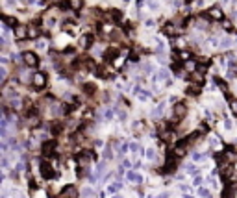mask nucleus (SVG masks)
<instances>
[{"label": "nucleus", "mask_w": 237, "mask_h": 198, "mask_svg": "<svg viewBox=\"0 0 237 198\" xmlns=\"http://www.w3.org/2000/svg\"><path fill=\"white\" fill-rule=\"evenodd\" d=\"M46 82H48V76H46V72H35V74L32 76V87H34L35 91L44 89Z\"/></svg>", "instance_id": "f257e3e1"}, {"label": "nucleus", "mask_w": 237, "mask_h": 198, "mask_svg": "<svg viewBox=\"0 0 237 198\" xmlns=\"http://www.w3.org/2000/svg\"><path fill=\"white\" fill-rule=\"evenodd\" d=\"M202 17H204L206 20H207V19H211V20H221V23L226 19V17H224V13H222V9H221L219 6H213V8H209L206 13H202Z\"/></svg>", "instance_id": "f03ea898"}, {"label": "nucleus", "mask_w": 237, "mask_h": 198, "mask_svg": "<svg viewBox=\"0 0 237 198\" xmlns=\"http://www.w3.org/2000/svg\"><path fill=\"white\" fill-rule=\"evenodd\" d=\"M39 172H41V176H43L44 180H52V178H56L54 165H52V163H48V161H43V163L39 165Z\"/></svg>", "instance_id": "7ed1b4c3"}, {"label": "nucleus", "mask_w": 237, "mask_h": 198, "mask_svg": "<svg viewBox=\"0 0 237 198\" xmlns=\"http://www.w3.org/2000/svg\"><path fill=\"white\" fill-rule=\"evenodd\" d=\"M56 148H58V139H46L41 146V152H43L44 158H52Z\"/></svg>", "instance_id": "20e7f679"}, {"label": "nucleus", "mask_w": 237, "mask_h": 198, "mask_svg": "<svg viewBox=\"0 0 237 198\" xmlns=\"http://www.w3.org/2000/svg\"><path fill=\"white\" fill-rule=\"evenodd\" d=\"M187 111H189V107H187V104H185V102H176V104H174V107H172L174 120H178V122H180L182 119H185Z\"/></svg>", "instance_id": "39448f33"}, {"label": "nucleus", "mask_w": 237, "mask_h": 198, "mask_svg": "<svg viewBox=\"0 0 237 198\" xmlns=\"http://www.w3.org/2000/svg\"><path fill=\"white\" fill-rule=\"evenodd\" d=\"M20 56H22V61H24V65H26V67H32V69H35L37 65H39V57H37V54H35V52H30V50H26V52H22Z\"/></svg>", "instance_id": "423d86ee"}, {"label": "nucleus", "mask_w": 237, "mask_h": 198, "mask_svg": "<svg viewBox=\"0 0 237 198\" xmlns=\"http://www.w3.org/2000/svg\"><path fill=\"white\" fill-rule=\"evenodd\" d=\"M93 43H94V35H93V33H85V35H82V37L78 39V48L87 50V48L93 47Z\"/></svg>", "instance_id": "0eeeda50"}, {"label": "nucleus", "mask_w": 237, "mask_h": 198, "mask_svg": "<svg viewBox=\"0 0 237 198\" xmlns=\"http://www.w3.org/2000/svg\"><path fill=\"white\" fill-rule=\"evenodd\" d=\"M76 196H78V189L73 183H69V185H65L61 189V193H59L58 198H76Z\"/></svg>", "instance_id": "6e6552de"}, {"label": "nucleus", "mask_w": 237, "mask_h": 198, "mask_svg": "<svg viewBox=\"0 0 237 198\" xmlns=\"http://www.w3.org/2000/svg\"><path fill=\"white\" fill-rule=\"evenodd\" d=\"M26 37H30V26L20 24V26L15 28V39H17V41H24Z\"/></svg>", "instance_id": "1a4fd4ad"}, {"label": "nucleus", "mask_w": 237, "mask_h": 198, "mask_svg": "<svg viewBox=\"0 0 237 198\" xmlns=\"http://www.w3.org/2000/svg\"><path fill=\"white\" fill-rule=\"evenodd\" d=\"M233 170H235V167H233L232 163L222 165V168H221V178H222V182H230V180H232Z\"/></svg>", "instance_id": "9d476101"}, {"label": "nucleus", "mask_w": 237, "mask_h": 198, "mask_svg": "<svg viewBox=\"0 0 237 198\" xmlns=\"http://www.w3.org/2000/svg\"><path fill=\"white\" fill-rule=\"evenodd\" d=\"M161 32L167 35V37H174L176 33H178V28H176V23H165L163 24V28H161Z\"/></svg>", "instance_id": "9b49d317"}, {"label": "nucleus", "mask_w": 237, "mask_h": 198, "mask_svg": "<svg viewBox=\"0 0 237 198\" xmlns=\"http://www.w3.org/2000/svg\"><path fill=\"white\" fill-rule=\"evenodd\" d=\"M202 87H204V85H198V83H189V85H187V89H185V93H187L189 96H200V93H202Z\"/></svg>", "instance_id": "f8f14e48"}, {"label": "nucleus", "mask_w": 237, "mask_h": 198, "mask_svg": "<svg viewBox=\"0 0 237 198\" xmlns=\"http://www.w3.org/2000/svg\"><path fill=\"white\" fill-rule=\"evenodd\" d=\"M82 91H83V95H87V96H94L97 95V85L94 83H89V82H85L83 85H82Z\"/></svg>", "instance_id": "ddd939ff"}, {"label": "nucleus", "mask_w": 237, "mask_h": 198, "mask_svg": "<svg viewBox=\"0 0 237 198\" xmlns=\"http://www.w3.org/2000/svg\"><path fill=\"white\" fill-rule=\"evenodd\" d=\"M126 180H128L130 183H135V185H139V183H143V176H141L139 172H133V170H130V172L126 174Z\"/></svg>", "instance_id": "4468645a"}, {"label": "nucleus", "mask_w": 237, "mask_h": 198, "mask_svg": "<svg viewBox=\"0 0 237 198\" xmlns=\"http://www.w3.org/2000/svg\"><path fill=\"white\" fill-rule=\"evenodd\" d=\"M2 20H4V24L8 26V28H17V26H20L19 24V20H17V17H11V15H2Z\"/></svg>", "instance_id": "2eb2a0df"}, {"label": "nucleus", "mask_w": 237, "mask_h": 198, "mask_svg": "<svg viewBox=\"0 0 237 198\" xmlns=\"http://www.w3.org/2000/svg\"><path fill=\"white\" fill-rule=\"evenodd\" d=\"M63 131V122H59V120H54L52 122V128H50V134L54 135V137H58L59 134Z\"/></svg>", "instance_id": "dca6fc26"}, {"label": "nucleus", "mask_w": 237, "mask_h": 198, "mask_svg": "<svg viewBox=\"0 0 237 198\" xmlns=\"http://www.w3.org/2000/svg\"><path fill=\"white\" fill-rule=\"evenodd\" d=\"M108 15H109V19L113 20V23H121L122 20V11L121 9H109Z\"/></svg>", "instance_id": "f3484780"}, {"label": "nucleus", "mask_w": 237, "mask_h": 198, "mask_svg": "<svg viewBox=\"0 0 237 198\" xmlns=\"http://www.w3.org/2000/svg\"><path fill=\"white\" fill-rule=\"evenodd\" d=\"M115 56H118V47H111V48H108V52H104V59L106 61H111Z\"/></svg>", "instance_id": "a211bd4d"}, {"label": "nucleus", "mask_w": 237, "mask_h": 198, "mask_svg": "<svg viewBox=\"0 0 237 198\" xmlns=\"http://www.w3.org/2000/svg\"><path fill=\"white\" fill-rule=\"evenodd\" d=\"M221 26H222V30H226V32H233V23L230 19H224L222 23H221Z\"/></svg>", "instance_id": "6ab92c4d"}, {"label": "nucleus", "mask_w": 237, "mask_h": 198, "mask_svg": "<svg viewBox=\"0 0 237 198\" xmlns=\"http://www.w3.org/2000/svg\"><path fill=\"white\" fill-rule=\"evenodd\" d=\"M215 83H217V85L221 87V89H222V93H224V95L230 91V89H228V85H226V82H224V80H221L219 76H215Z\"/></svg>", "instance_id": "aec40b11"}, {"label": "nucleus", "mask_w": 237, "mask_h": 198, "mask_svg": "<svg viewBox=\"0 0 237 198\" xmlns=\"http://www.w3.org/2000/svg\"><path fill=\"white\" fill-rule=\"evenodd\" d=\"M70 6H73L74 11H80L83 9V0H70Z\"/></svg>", "instance_id": "412c9836"}, {"label": "nucleus", "mask_w": 237, "mask_h": 198, "mask_svg": "<svg viewBox=\"0 0 237 198\" xmlns=\"http://www.w3.org/2000/svg\"><path fill=\"white\" fill-rule=\"evenodd\" d=\"M121 189H122V183L115 182V183H111V185L108 187V193H117V191H121Z\"/></svg>", "instance_id": "4be33fe9"}, {"label": "nucleus", "mask_w": 237, "mask_h": 198, "mask_svg": "<svg viewBox=\"0 0 237 198\" xmlns=\"http://www.w3.org/2000/svg\"><path fill=\"white\" fill-rule=\"evenodd\" d=\"M115 113H117V117L121 119V122H124L126 120V111H122V109H115Z\"/></svg>", "instance_id": "5701e85b"}, {"label": "nucleus", "mask_w": 237, "mask_h": 198, "mask_svg": "<svg viewBox=\"0 0 237 198\" xmlns=\"http://www.w3.org/2000/svg\"><path fill=\"white\" fill-rule=\"evenodd\" d=\"M128 148H130V144H128V143H122V144H121V150H118V156H124V154L128 152Z\"/></svg>", "instance_id": "b1692460"}, {"label": "nucleus", "mask_w": 237, "mask_h": 198, "mask_svg": "<svg viewBox=\"0 0 237 198\" xmlns=\"http://www.w3.org/2000/svg\"><path fill=\"white\" fill-rule=\"evenodd\" d=\"M198 193H200V196H202V198H211V196H209L211 193H209L207 189H204V187H200V189H198Z\"/></svg>", "instance_id": "393cba45"}, {"label": "nucleus", "mask_w": 237, "mask_h": 198, "mask_svg": "<svg viewBox=\"0 0 237 198\" xmlns=\"http://www.w3.org/2000/svg\"><path fill=\"white\" fill-rule=\"evenodd\" d=\"M228 78H237V67H230V71H228Z\"/></svg>", "instance_id": "a878e982"}, {"label": "nucleus", "mask_w": 237, "mask_h": 198, "mask_svg": "<svg viewBox=\"0 0 237 198\" xmlns=\"http://www.w3.org/2000/svg\"><path fill=\"white\" fill-rule=\"evenodd\" d=\"M202 182H204V178H200V176H195L193 185H195V187H200V185H202Z\"/></svg>", "instance_id": "bb28decb"}, {"label": "nucleus", "mask_w": 237, "mask_h": 198, "mask_svg": "<svg viewBox=\"0 0 237 198\" xmlns=\"http://www.w3.org/2000/svg\"><path fill=\"white\" fill-rule=\"evenodd\" d=\"M157 78H159V80H167V78H169V72H167V71H159V72H157Z\"/></svg>", "instance_id": "cd10ccee"}, {"label": "nucleus", "mask_w": 237, "mask_h": 198, "mask_svg": "<svg viewBox=\"0 0 237 198\" xmlns=\"http://www.w3.org/2000/svg\"><path fill=\"white\" fill-rule=\"evenodd\" d=\"M104 158H106V159H111V158H113V152H111V146H108V148H106V152H104Z\"/></svg>", "instance_id": "c85d7f7f"}, {"label": "nucleus", "mask_w": 237, "mask_h": 198, "mask_svg": "<svg viewBox=\"0 0 237 198\" xmlns=\"http://www.w3.org/2000/svg\"><path fill=\"white\" fill-rule=\"evenodd\" d=\"M147 158H148V159H156V152H154V148H148V150H147Z\"/></svg>", "instance_id": "c756f323"}, {"label": "nucleus", "mask_w": 237, "mask_h": 198, "mask_svg": "<svg viewBox=\"0 0 237 198\" xmlns=\"http://www.w3.org/2000/svg\"><path fill=\"white\" fill-rule=\"evenodd\" d=\"M187 172H189V174H196V172H198V167L189 165V167H187Z\"/></svg>", "instance_id": "7c9ffc66"}, {"label": "nucleus", "mask_w": 237, "mask_h": 198, "mask_svg": "<svg viewBox=\"0 0 237 198\" xmlns=\"http://www.w3.org/2000/svg\"><path fill=\"white\" fill-rule=\"evenodd\" d=\"M230 45H232V41H230L228 37H224V39L221 41V47H224V48H226V47H230Z\"/></svg>", "instance_id": "2f4dec72"}, {"label": "nucleus", "mask_w": 237, "mask_h": 198, "mask_svg": "<svg viewBox=\"0 0 237 198\" xmlns=\"http://www.w3.org/2000/svg\"><path fill=\"white\" fill-rule=\"evenodd\" d=\"M63 54H65V56H70V54H74V47H67V48L63 50Z\"/></svg>", "instance_id": "473e14b6"}, {"label": "nucleus", "mask_w": 237, "mask_h": 198, "mask_svg": "<svg viewBox=\"0 0 237 198\" xmlns=\"http://www.w3.org/2000/svg\"><path fill=\"white\" fill-rule=\"evenodd\" d=\"M137 150H139V144H137V143H132V144H130V152H132V154H135Z\"/></svg>", "instance_id": "72a5a7b5"}, {"label": "nucleus", "mask_w": 237, "mask_h": 198, "mask_svg": "<svg viewBox=\"0 0 237 198\" xmlns=\"http://www.w3.org/2000/svg\"><path fill=\"white\" fill-rule=\"evenodd\" d=\"M82 194H83V196H89V198H91V196H93L94 193H93V189H83V191H82Z\"/></svg>", "instance_id": "f704fd0d"}, {"label": "nucleus", "mask_w": 237, "mask_h": 198, "mask_svg": "<svg viewBox=\"0 0 237 198\" xmlns=\"http://www.w3.org/2000/svg\"><path fill=\"white\" fill-rule=\"evenodd\" d=\"M224 128H226V130H232V128H233V124H232V120H230V119H226V120H224Z\"/></svg>", "instance_id": "c9c22d12"}, {"label": "nucleus", "mask_w": 237, "mask_h": 198, "mask_svg": "<svg viewBox=\"0 0 237 198\" xmlns=\"http://www.w3.org/2000/svg\"><path fill=\"white\" fill-rule=\"evenodd\" d=\"M232 111L237 115V100H232Z\"/></svg>", "instance_id": "e433bc0d"}, {"label": "nucleus", "mask_w": 237, "mask_h": 198, "mask_svg": "<svg viewBox=\"0 0 237 198\" xmlns=\"http://www.w3.org/2000/svg\"><path fill=\"white\" fill-rule=\"evenodd\" d=\"M37 48H46V43L44 41H37Z\"/></svg>", "instance_id": "4c0bfd02"}, {"label": "nucleus", "mask_w": 237, "mask_h": 198, "mask_svg": "<svg viewBox=\"0 0 237 198\" xmlns=\"http://www.w3.org/2000/svg\"><path fill=\"white\" fill-rule=\"evenodd\" d=\"M106 119H108V120L113 119V111H111V109H108V111H106Z\"/></svg>", "instance_id": "58836bf2"}, {"label": "nucleus", "mask_w": 237, "mask_h": 198, "mask_svg": "<svg viewBox=\"0 0 237 198\" xmlns=\"http://www.w3.org/2000/svg\"><path fill=\"white\" fill-rule=\"evenodd\" d=\"M2 167H4V168L9 167V165H8V158H2Z\"/></svg>", "instance_id": "ea45409f"}, {"label": "nucleus", "mask_w": 237, "mask_h": 198, "mask_svg": "<svg viewBox=\"0 0 237 198\" xmlns=\"http://www.w3.org/2000/svg\"><path fill=\"white\" fill-rule=\"evenodd\" d=\"M185 4H193V2H196V0H183Z\"/></svg>", "instance_id": "a19ab883"}, {"label": "nucleus", "mask_w": 237, "mask_h": 198, "mask_svg": "<svg viewBox=\"0 0 237 198\" xmlns=\"http://www.w3.org/2000/svg\"><path fill=\"white\" fill-rule=\"evenodd\" d=\"M48 2H52V4H59V0H48Z\"/></svg>", "instance_id": "79ce46f5"}, {"label": "nucleus", "mask_w": 237, "mask_h": 198, "mask_svg": "<svg viewBox=\"0 0 237 198\" xmlns=\"http://www.w3.org/2000/svg\"><path fill=\"white\" fill-rule=\"evenodd\" d=\"M128 2H130V0H124V4H128Z\"/></svg>", "instance_id": "37998d69"}]
</instances>
